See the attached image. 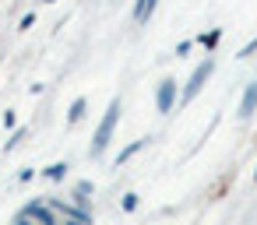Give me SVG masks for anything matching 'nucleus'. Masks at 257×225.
Segmentation results:
<instances>
[{"mask_svg":"<svg viewBox=\"0 0 257 225\" xmlns=\"http://www.w3.org/2000/svg\"><path fill=\"white\" fill-rule=\"evenodd\" d=\"M116 120H120V99L109 102L102 123L95 127V137H92V158H99V155L106 151V144H109V137H113V130H116Z\"/></svg>","mask_w":257,"mask_h":225,"instance_id":"obj_1","label":"nucleus"},{"mask_svg":"<svg viewBox=\"0 0 257 225\" xmlns=\"http://www.w3.org/2000/svg\"><path fill=\"white\" fill-rule=\"evenodd\" d=\"M211 71H215V60H211V57H204V64H197V67H194V74H190V81H187V88H183V102H190V99L208 85Z\"/></svg>","mask_w":257,"mask_h":225,"instance_id":"obj_2","label":"nucleus"},{"mask_svg":"<svg viewBox=\"0 0 257 225\" xmlns=\"http://www.w3.org/2000/svg\"><path fill=\"white\" fill-rule=\"evenodd\" d=\"M173 106H176V81L162 78L159 88H155V109L159 113H173Z\"/></svg>","mask_w":257,"mask_h":225,"instance_id":"obj_3","label":"nucleus"},{"mask_svg":"<svg viewBox=\"0 0 257 225\" xmlns=\"http://www.w3.org/2000/svg\"><path fill=\"white\" fill-rule=\"evenodd\" d=\"M253 109H257V81H250V85H246V92H243V99H239V116L246 120Z\"/></svg>","mask_w":257,"mask_h":225,"instance_id":"obj_4","label":"nucleus"},{"mask_svg":"<svg viewBox=\"0 0 257 225\" xmlns=\"http://www.w3.org/2000/svg\"><path fill=\"white\" fill-rule=\"evenodd\" d=\"M155 8H159V0H138V4H134V22L145 25V22L155 15Z\"/></svg>","mask_w":257,"mask_h":225,"instance_id":"obj_5","label":"nucleus"},{"mask_svg":"<svg viewBox=\"0 0 257 225\" xmlns=\"http://www.w3.org/2000/svg\"><path fill=\"white\" fill-rule=\"evenodd\" d=\"M85 109H88V102H85V99H74L71 109H67V123H78V120L85 116Z\"/></svg>","mask_w":257,"mask_h":225,"instance_id":"obj_6","label":"nucleus"},{"mask_svg":"<svg viewBox=\"0 0 257 225\" xmlns=\"http://www.w3.org/2000/svg\"><path fill=\"white\" fill-rule=\"evenodd\" d=\"M218 39H222V32H218V29H211L208 36H204V32L197 36V43H201V46H208V50H215V46H218Z\"/></svg>","mask_w":257,"mask_h":225,"instance_id":"obj_7","label":"nucleus"},{"mask_svg":"<svg viewBox=\"0 0 257 225\" xmlns=\"http://www.w3.org/2000/svg\"><path fill=\"white\" fill-rule=\"evenodd\" d=\"M148 141H152V137H141V141H134V144H127V148H123V151H120V158H116V162H127V158H131V155H134V151H141V148H145V144H148Z\"/></svg>","mask_w":257,"mask_h":225,"instance_id":"obj_8","label":"nucleus"},{"mask_svg":"<svg viewBox=\"0 0 257 225\" xmlns=\"http://www.w3.org/2000/svg\"><path fill=\"white\" fill-rule=\"evenodd\" d=\"M43 176H46V179H64V176H67V162H57V165L43 169Z\"/></svg>","mask_w":257,"mask_h":225,"instance_id":"obj_9","label":"nucleus"},{"mask_svg":"<svg viewBox=\"0 0 257 225\" xmlns=\"http://www.w3.org/2000/svg\"><path fill=\"white\" fill-rule=\"evenodd\" d=\"M88 193H92V183H88V179H81V183H78V190H74V200H78V204H85V200H88Z\"/></svg>","mask_w":257,"mask_h":225,"instance_id":"obj_10","label":"nucleus"},{"mask_svg":"<svg viewBox=\"0 0 257 225\" xmlns=\"http://www.w3.org/2000/svg\"><path fill=\"white\" fill-rule=\"evenodd\" d=\"M134 207H138V193H127L123 197V211H134Z\"/></svg>","mask_w":257,"mask_h":225,"instance_id":"obj_11","label":"nucleus"},{"mask_svg":"<svg viewBox=\"0 0 257 225\" xmlns=\"http://www.w3.org/2000/svg\"><path fill=\"white\" fill-rule=\"evenodd\" d=\"M253 50H257V39H250V43H246V46H243V50H239V57H243V60H246V57H250V53H253Z\"/></svg>","mask_w":257,"mask_h":225,"instance_id":"obj_12","label":"nucleus"},{"mask_svg":"<svg viewBox=\"0 0 257 225\" xmlns=\"http://www.w3.org/2000/svg\"><path fill=\"white\" fill-rule=\"evenodd\" d=\"M190 46H194L190 39H187V43H180V46H176V57H187V53H190Z\"/></svg>","mask_w":257,"mask_h":225,"instance_id":"obj_13","label":"nucleus"},{"mask_svg":"<svg viewBox=\"0 0 257 225\" xmlns=\"http://www.w3.org/2000/svg\"><path fill=\"white\" fill-rule=\"evenodd\" d=\"M64 225H81V221H74V218H71V221H64Z\"/></svg>","mask_w":257,"mask_h":225,"instance_id":"obj_14","label":"nucleus"},{"mask_svg":"<svg viewBox=\"0 0 257 225\" xmlns=\"http://www.w3.org/2000/svg\"><path fill=\"white\" fill-rule=\"evenodd\" d=\"M43 4H53V0H43Z\"/></svg>","mask_w":257,"mask_h":225,"instance_id":"obj_15","label":"nucleus"}]
</instances>
